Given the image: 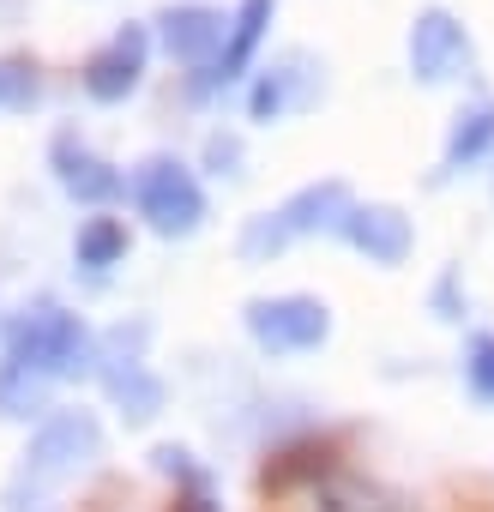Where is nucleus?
Segmentation results:
<instances>
[{
	"instance_id": "f257e3e1",
	"label": "nucleus",
	"mask_w": 494,
	"mask_h": 512,
	"mask_svg": "<svg viewBox=\"0 0 494 512\" xmlns=\"http://www.w3.org/2000/svg\"><path fill=\"white\" fill-rule=\"evenodd\" d=\"M97 362V332L55 302L25 308L7 320V350H0V422H31L43 416L49 386L79 380Z\"/></svg>"
},
{
	"instance_id": "f03ea898",
	"label": "nucleus",
	"mask_w": 494,
	"mask_h": 512,
	"mask_svg": "<svg viewBox=\"0 0 494 512\" xmlns=\"http://www.w3.org/2000/svg\"><path fill=\"white\" fill-rule=\"evenodd\" d=\"M97 458H103V422H97V410H49L37 422V434L25 440V452H19V470L7 482V512H37L43 494L67 488Z\"/></svg>"
},
{
	"instance_id": "7ed1b4c3",
	"label": "nucleus",
	"mask_w": 494,
	"mask_h": 512,
	"mask_svg": "<svg viewBox=\"0 0 494 512\" xmlns=\"http://www.w3.org/2000/svg\"><path fill=\"white\" fill-rule=\"evenodd\" d=\"M350 187L332 175V181H308V187H296L290 199H278L272 211H260V217H247L241 223V260L247 266H266V260H278V253H290L296 241H308V235H320V229H338L344 217H350Z\"/></svg>"
},
{
	"instance_id": "20e7f679",
	"label": "nucleus",
	"mask_w": 494,
	"mask_h": 512,
	"mask_svg": "<svg viewBox=\"0 0 494 512\" xmlns=\"http://www.w3.org/2000/svg\"><path fill=\"white\" fill-rule=\"evenodd\" d=\"M127 193H133V211L145 217V229L163 235V241H187V235H199L205 217H211L193 163H181V157H169V151L145 157V163L127 175Z\"/></svg>"
},
{
	"instance_id": "39448f33",
	"label": "nucleus",
	"mask_w": 494,
	"mask_h": 512,
	"mask_svg": "<svg viewBox=\"0 0 494 512\" xmlns=\"http://www.w3.org/2000/svg\"><path fill=\"white\" fill-rule=\"evenodd\" d=\"M241 326L266 356H314L332 338V308L320 296H254L241 308Z\"/></svg>"
},
{
	"instance_id": "423d86ee",
	"label": "nucleus",
	"mask_w": 494,
	"mask_h": 512,
	"mask_svg": "<svg viewBox=\"0 0 494 512\" xmlns=\"http://www.w3.org/2000/svg\"><path fill=\"white\" fill-rule=\"evenodd\" d=\"M404 55H410V79L416 85H452V79L476 73V43H470L464 19H452L446 7H422L410 19Z\"/></svg>"
},
{
	"instance_id": "0eeeda50",
	"label": "nucleus",
	"mask_w": 494,
	"mask_h": 512,
	"mask_svg": "<svg viewBox=\"0 0 494 512\" xmlns=\"http://www.w3.org/2000/svg\"><path fill=\"white\" fill-rule=\"evenodd\" d=\"M320 91H326V67H320L308 49H290V55H278L272 67H260V79L247 85V115H254V121H290V115L308 109Z\"/></svg>"
},
{
	"instance_id": "6e6552de",
	"label": "nucleus",
	"mask_w": 494,
	"mask_h": 512,
	"mask_svg": "<svg viewBox=\"0 0 494 512\" xmlns=\"http://www.w3.org/2000/svg\"><path fill=\"white\" fill-rule=\"evenodd\" d=\"M145 67H151V31L145 25H121L103 49H91L79 85H85L91 103H127L145 85Z\"/></svg>"
},
{
	"instance_id": "1a4fd4ad",
	"label": "nucleus",
	"mask_w": 494,
	"mask_h": 512,
	"mask_svg": "<svg viewBox=\"0 0 494 512\" xmlns=\"http://www.w3.org/2000/svg\"><path fill=\"white\" fill-rule=\"evenodd\" d=\"M49 169H55L61 193H67L73 205H91V211H103L109 199L127 193V175H121L103 151H91L79 133H55V139H49Z\"/></svg>"
},
{
	"instance_id": "9d476101",
	"label": "nucleus",
	"mask_w": 494,
	"mask_h": 512,
	"mask_svg": "<svg viewBox=\"0 0 494 512\" xmlns=\"http://www.w3.org/2000/svg\"><path fill=\"white\" fill-rule=\"evenodd\" d=\"M181 67H217L223 43H229V13L205 7V0H181V7H163L157 13V31H151Z\"/></svg>"
},
{
	"instance_id": "9b49d317",
	"label": "nucleus",
	"mask_w": 494,
	"mask_h": 512,
	"mask_svg": "<svg viewBox=\"0 0 494 512\" xmlns=\"http://www.w3.org/2000/svg\"><path fill=\"white\" fill-rule=\"evenodd\" d=\"M338 235L362 253L368 266H404L410 260V247H416V229L398 205H350V217L338 223Z\"/></svg>"
},
{
	"instance_id": "f8f14e48",
	"label": "nucleus",
	"mask_w": 494,
	"mask_h": 512,
	"mask_svg": "<svg viewBox=\"0 0 494 512\" xmlns=\"http://www.w3.org/2000/svg\"><path fill=\"white\" fill-rule=\"evenodd\" d=\"M272 19H278V0H235V13H229V43H223L217 67H211L217 85H235L247 67H254V55H260Z\"/></svg>"
},
{
	"instance_id": "ddd939ff",
	"label": "nucleus",
	"mask_w": 494,
	"mask_h": 512,
	"mask_svg": "<svg viewBox=\"0 0 494 512\" xmlns=\"http://www.w3.org/2000/svg\"><path fill=\"white\" fill-rule=\"evenodd\" d=\"M97 362H109V368H103V386H109V398L121 404L127 422H157V416H163V380H157L139 356H103V350H97Z\"/></svg>"
},
{
	"instance_id": "4468645a",
	"label": "nucleus",
	"mask_w": 494,
	"mask_h": 512,
	"mask_svg": "<svg viewBox=\"0 0 494 512\" xmlns=\"http://www.w3.org/2000/svg\"><path fill=\"white\" fill-rule=\"evenodd\" d=\"M488 151H494V97L464 103V109L452 115V127H446V151H440V169L458 175V169L482 163Z\"/></svg>"
},
{
	"instance_id": "2eb2a0df",
	"label": "nucleus",
	"mask_w": 494,
	"mask_h": 512,
	"mask_svg": "<svg viewBox=\"0 0 494 512\" xmlns=\"http://www.w3.org/2000/svg\"><path fill=\"white\" fill-rule=\"evenodd\" d=\"M121 260H127V223H121V217L97 211V217H85V223L73 229V266H79L85 278H109Z\"/></svg>"
},
{
	"instance_id": "dca6fc26",
	"label": "nucleus",
	"mask_w": 494,
	"mask_h": 512,
	"mask_svg": "<svg viewBox=\"0 0 494 512\" xmlns=\"http://www.w3.org/2000/svg\"><path fill=\"white\" fill-rule=\"evenodd\" d=\"M37 103H43L37 67L19 61V55H0V115H25V109H37Z\"/></svg>"
},
{
	"instance_id": "f3484780",
	"label": "nucleus",
	"mask_w": 494,
	"mask_h": 512,
	"mask_svg": "<svg viewBox=\"0 0 494 512\" xmlns=\"http://www.w3.org/2000/svg\"><path fill=\"white\" fill-rule=\"evenodd\" d=\"M464 386L476 404L494 410V332H470L464 338Z\"/></svg>"
},
{
	"instance_id": "a211bd4d",
	"label": "nucleus",
	"mask_w": 494,
	"mask_h": 512,
	"mask_svg": "<svg viewBox=\"0 0 494 512\" xmlns=\"http://www.w3.org/2000/svg\"><path fill=\"white\" fill-rule=\"evenodd\" d=\"M320 512H410V506L380 494V488H368V482H344V488H332L320 500Z\"/></svg>"
},
{
	"instance_id": "6ab92c4d",
	"label": "nucleus",
	"mask_w": 494,
	"mask_h": 512,
	"mask_svg": "<svg viewBox=\"0 0 494 512\" xmlns=\"http://www.w3.org/2000/svg\"><path fill=\"white\" fill-rule=\"evenodd\" d=\"M205 163H211V175H241V169H235V163H241V139L211 133V139H205Z\"/></svg>"
}]
</instances>
